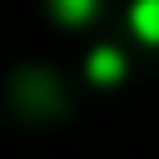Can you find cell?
I'll use <instances>...</instances> for the list:
<instances>
[{"instance_id":"1","label":"cell","mask_w":159,"mask_h":159,"mask_svg":"<svg viewBox=\"0 0 159 159\" xmlns=\"http://www.w3.org/2000/svg\"><path fill=\"white\" fill-rule=\"evenodd\" d=\"M129 20H134V30H139V40H149V45H159V0H134V10H129Z\"/></svg>"},{"instance_id":"2","label":"cell","mask_w":159,"mask_h":159,"mask_svg":"<svg viewBox=\"0 0 159 159\" xmlns=\"http://www.w3.org/2000/svg\"><path fill=\"white\" fill-rule=\"evenodd\" d=\"M89 75H94L99 84H109V80H119V75H124V60H119L114 50H94V60H89Z\"/></svg>"},{"instance_id":"3","label":"cell","mask_w":159,"mask_h":159,"mask_svg":"<svg viewBox=\"0 0 159 159\" xmlns=\"http://www.w3.org/2000/svg\"><path fill=\"white\" fill-rule=\"evenodd\" d=\"M94 5H99V0H55V15L70 20V25H80V20L94 15Z\"/></svg>"}]
</instances>
